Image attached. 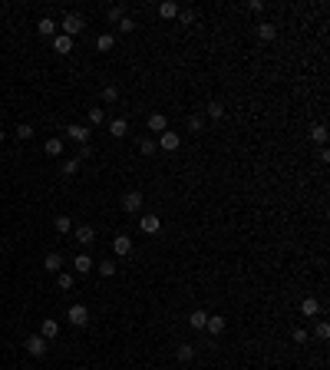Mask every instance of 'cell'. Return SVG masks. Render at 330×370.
I'll return each instance as SVG.
<instances>
[{
    "label": "cell",
    "mask_w": 330,
    "mask_h": 370,
    "mask_svg": "<svg viewBox=\"0 0 330 370\" xmlns=\"http://www.w3.org/2000/svg\"><path fill=\"white\" fill-rule=\"evenodd\" d=\"M248 10H255V13H261V10H264V4H261V0H251V4H248Z\"/></svg>",
    "instance_id": "obj_42"
},
{
    "label": "cell",
    "mask_w": 330,
    "mask_h": 370,
    "mask_svg": "<svg viewBox=\"0 0 330 370\" xmlns=\"http://www.w3.org/2000/svg\"><path fill=\"white\" fill-rule=\"evenodd\" d=\"M119 33H132V30H136V23H132V17H122V20H119Z\"/></svg>",
    "instance_id": "obj_33"
},
{
    "label": "cell",
    "mask_w": 330,
    "mask_h": 370,
    "mask_svg": "<svg viewBox=\"0 0 330 370\" xmlns=\"http://www.w3.org/2000/svg\"><path fill=\"white\" fill-rule=\"evenodd\" d=\"M201 126H205V122H201V116H192V119H188V129H192V132H201Z\"/></svg>",
    "instance_id": "obj_39"
},
{
    "label": "cell",
    "mask_w": 330,
    "mask_h": 370,
    "mask_svg": "<svg viewBox=\"0 0 330 370\" xmlns=\"http://www.w3.org/2000/svg\"><path fill=\"white\" fill-rule=\"evenodd\" d=\"M112 251H116V255H129V251H132V238H129V235H116Z\"/></svg>",
    "instance_id": "obj_12"
},
{
    "label": "cell",
    "mask_w": 330,
    "mask_h": 370,
    "mask_svg": "<svg viewBox=\"0 0 330 370\" xmlns=\"http://www.w3.org/2000/svg\"><path fill=\"white\" fill-rule=\"evenodd\" d=\"M119 100V89L116 86H106V89H103V103H116Z\"/></svg>",
    "instance_id": "obj_34"
},
{
    "label": "cell",
    "mask_w": 330,
    "mask_h": 370,
    "mask_svg": "<svg viewBox=\"0 0 330 370\" xmlns=\"http://www.w3.org/2000/svg\"><path fill=\"white\" fill-rule=\"evenodd\" d=\"M89 122H93V126H103V122H106V113H103V106H89Z\"/></svg>",
    "instance_id": "obj_26"
},
{
    "label": "cell",
    "mask_w": 330,
    "mask_h": 370,
    "mask_svg": "<svg viewBox=\"0 0 330 370\" xmlns=\"http://www.w3.org/2000/svg\"><path fill=\"white\" fill-rule=\"evenodd\" d=\"M73 238L80 241V245H93V241H96V232H93V225H80V228L73 232Z\"/></svg>",
    "instance_id": "obj_7"
},
{
    "label": "cell",
    "mask_w": 330,
    "mask_h": 370,
    "mask_svg": "<svg viewBox=\"0 0 330 370\" xmlns=\"http://www.w3.org/2000/svg\"><path fill=\"white\" fill-rule=\"evenodd\" d=\"M224 327H228V320H224L221 314H208V320H205V331L208 334H221Z\"/></svg>",
    "instance_id": "obj_8"
},
{
    "label": "cell",
    "mask_w": 330,
    "mask_h": 370,
    "mask_svg": "<svg viewBox=\"0 0 330 370\" xmlns=\"http://www.w3.org/2000/svg\"><path fill=\"white\" fill-rule=\"evenodd\" d=\"M89 156H93V149H89V142H86V145H80V156H76V159L83 162V159H89Z\"/></svg>",
    "instance_id": "obj_41"
},
{
    "label": "cell",
    "mask_w": 330,
    "mask_h": 370,
    "mask_svg": "<svg viewBox=\"0 0 330 370\" xmlns=\"http://www.w3.org/2000/svg\"><path fill=\"white\" fill-rule=\"evenodd\" d=\"M37 30H40V37H56V23H53L50 17H43V20H40V23H37Z\"/></svg>",
    "instance_id": "obj_22"
},
{
    "label": "cell",
    "mask_w": 330,
    "mask_h": 370,
    "mask_svg": "<svg viewBox=\"0 0 330 370\" xmlns=\"http://www.w3.org/2000/svg\"><path fill=\"white\" fill-rule=\"evenodd\" d=\"M317 337H320V340L330 337V324H327V320H320V324H317Z\"/></svg>",
    "instance_id": "obj_38"
},
{
    "label": "cell",
    "mask_w": 330,
    "mask_h": 370,
    "mask_svg": "<svg viewBox=\"0 0 330 370\" xmlns=\"http://www.w3.org/2000/svg\"><path fill=\"white\" fill-rule=\"evenodd\" d=\"M165 126H168V119L162 113H152L149 116V132H165Z\"/></svg>",
    "instance_id": "obj_18"
},
{
    "label": "cell",
    "mask_w": 330,
    "mask_h": 370,
    "mask_svg": "<svg viewBox=\"0 0 330 370\" xmlns=\"http://www.w3.org/2000/svg\"><path fill=\"white\" fill-rule=\"evenodd\" d=\"M80 159H66V162H63V172H66V176H76V172H80Z\"/></svg>",
    "instance_id": "obj_29"
},
{
    "label": "cell",
    "mask_w": 330,
    "mask_h": 370,
    "mask_svg": "<svg viewBox=\"0 0 330 370\" xmlns=\"http://www.w3.org/2000/svg\"><path fill=\"white\" fill-rule=\"evenodd\" d=\"M23 347H27V354H33V357H46V337H40V334H30V337L23 340Z\"/></svg>",
    "instance_id": "obj_2"
},
{
    "label": "cell",
    "mask_w": 330,
    "mask_h": 370,
    "mask_svg": "<svg viewBox=\"0 0 330 370\" xmlns=\"http://www.w3.org/2000/svg\"><path fill=\"white\" fill-rule=\"evenodd\" d=\"M109 136H112V139L129 136V122H125V119H112V122H109Z\"/></svg>",
    "instance_id": "obj_13"
},
{
    "label": "cell",
    "mask_w": 330,
    "mask_h": 370,
    "mask_svg": "<svg viewBox=\"0 0 330 370\" xmlns=\"http://www.w3.org/2000/svg\"><path fill=\"white\" fill-rule=\"evenodd\" d=\"M175 357H179L182 364H188V360L195 357V347H192V344H179V351H175Z\"/></svg>",
    "instance_id": "obj_24"
},
{
    "label": "cell",
    "mask_w": 330,
    "mask_h": 370,
    "mask_svg": "<svg viewBox=\"0 0 330 370\" xmlns=\"http://www.w3.org/2000/svg\"><path fill=\"white\" fill-rule=\"evenodd\" d=\"M291 340H294V344H307V340H311V334H307L304 327H297V331L291 334Z\"/></svg>",
    "instance_id": "obj_32"
},
{
    "label": "cell",
    "mask_w": 330,
    "mask_h": 370,
    "mask_svg": "<svg viewBox=\"0 0 330 370\" xmlns=\"http://www.w3.org/2000/svg\"><path fill=\"white\" fill-rule=\"evenodd\" d=\"M277 37V23H258V40L261 43H271Z\"/></svg>",
    "instance_id": "obj_9"
},
{
    "label": "cell",
    "mask_w": 330,
    "mask_h": 370,
    "mask_svg": "<svg viewBox=\"0 0 330 370\" xmlns=\"http://www.w3.org/2000/svg\"><path fill=\"white\" fill-rule=\"evenodd\" d=\"M73 268L80 271V275H89V271H93V258H89V255H76L73 258Z\"/></svg>",
    "instance_id": "obj_14"
},
{
    "label": "cell",
    "mask_w": 330,
    "mask_h": 370,
    "mask_svg": "<svg viewBox=\"0 0 330 370\" xmlns=\"http://www.w3.org/2000/svg\"><path fill=\"white\" fill-rule=\"evenodd\" d=\"M112 43H116V37H112V33H99V37H96V50H103V53H109Z\"/></svg>",
    "instance_id": "obj_21"
},
{
    "label": "cell",
    "mask_w": 330,
    "mask_h": 370,
    "mask_svg": "<svg viewBox=\"0 0 330 370\" xmlns=\"http://www.w3.org/2000/svg\"><path fill=\"white\" fill-rule=\"evenodd\" d=\"M53 228H56L60 235H69V232H73V218H69V215H56Z\"/></svg>",
    "instance_id": "obj_16"
},
{
    "label": "cell",
    "mask_w": 330,
    "mask_h": 370,
    "mask_svg": "<svg viewBox=\"0 0 330 370\" xmlns=\"http://www.w3.org/2000/svg\"><path fill=\"white\" fill-rule=\"evenodd\" d=\"M205 320H208L205 311H192V314H188V324H192L195 331H205Z\"/></svg>",
    "instance_id": "obj_19"
},
{
    "label": "cell",
    "mask_w": 330,
    "mask_h": 370,
    "mask_svg": "<svg viewBox=\"0 0 330 370\" xmlns=\"http://www.w3.org/2000/svg\"><path fill=\"white\" fill-rule=\"evenodd\" d=\"M139 228H142L145 235H159V232H162V218H159L156 212H152V215H142V218H139Z\"/></svg>",
    "instance_id": "obj_4"
},
{
    "label": "cell",
    "mask_w": 330,
    "mask_h": 370,
    "mask_svg": "<svg viewBox=\"0 0 330 370\" xmlns=\"http://www.w3.org/2000/svg\"><path fill=\"white\" fill-rule=\"evenodd\" d=\"M56 334H60V324H56L53 317H43V324H40V337H46V340H53Z\"/></svg>",
    "instance_id": "obj_11"
},
{
    "label": "cell",
    "mask_w": 330,
    "mask_h": 370,
    "mask_svg": "<svg viewBox=\"0 0 330 370\" xmlns=\"http://www.w3.org/2000/svg\"><path fill=\"white\" fill-rule=\"evenodd\" d=\"M99 275L103 278H112V275H116V261H99Z\"/></svg>",
    "instance_id": "obj_31"
},
{
    "label": "cell",
    "mask_w": 330,
    "mask_h": 370,
    "mask_svg": "<svg viewBox=\"0 0 330 370\" xmlns=\"http://www.w3.org/2000/svg\"><path fill=\"white\" fill-rule=\"evenodd\" d=\"M66 317H69V324H73V327H83L89 320V311L83 308V304H73V308L66 311Z\"/></svg>",
    "instance_id": "obj_5"
},
{
    "label": "cell",
    "mask_w": 330,
    "mask_h": 370,
    "mask_svg": "<svg viewBox=\"0 0 330 370\" xmlns=\"http://www.w3.org/2000/svg\"><path fill=\"white\" fill-rule=\"evenodd\" d=\"M159 17H162V20H172V17H179V4H172V0H165V4L159 7Z\"/></svg>",
    "instance_id": "obj_20"
},
{
    "label": "cell",
    "mask_w": 330,
    "mask_h": 370,
    "mask_svg": "<svg viewBox=\"0 0 330 370\" xmlns=\"http://www.w3.org/2000/svg\"><path fill=\"white\" fill-rule=\"evenodd\" d=\"M139 152H142V156H152V152H156V142H152V139H142V142H139Z\"/></svg>",
    "instance_id": "obj_36"
},
{
    "label": "cell",
    "mask_w": 330,
    "mask_h": 370,
    "mask_svg": "<svg viewBox=\"0 0 330 370\" xmlns=\"http://www.w3.org/2000/svg\"><path fill=\"white\" fill-rule=\"evenodd\" d=\"M221 116H224V106H221V103L218 100L208 103V119H221Z\"/></svg>",
    "instance_id": "obj_27"
},
{
    "label": "cell",
    "mask_w": 330,
    "mask_h": 370,
    "mask_svg": "<svg viewBox=\"0 0 330 370\" xmlns=\"http://www.w3.org/2000/svg\"><path fill=\"white\" fill-rule=\"evenodd\" d=\"M66 139H73V142L86 145V142H89V126H83V122H73V126H66Z\"/></svg>",
    "instance_id": "obj_3"
},
{
    "label": "cell",
    "mask_w": 330,
    "mask_h": 370,
    "mask_svg": "<svg viewBox=\"0 0 330 370\" xmlns=\"http://www.w3.org/2000/svg\"><path fill=\"white\" fill-rule=\"evenodd\" d=\"M159 145H162L165 152H175L182 145V139H179V132H162V139H159Z\"/></svg>",
    "instance_id": "obj_10"
},
{
    "label": "cell",
    "mask_w": 330,
    "mask_h": 370,
    "mask_svg": "<svg viewBox=\"0 0 330 370\" xmlns=\"http://www.w3.org/2000/svg\"><path fill=\"white\" fill-rule=\"evenodd\" d=\"M56 288L69 291V288H73V275H56Z\"/></svg>",
    "instance_id": "obj_30"
},
{
    "label": "cell",
    "mask_w": 330,
    "mask_h": 370,
    "mask_svg": "<svg viewBox=\"0 0 330 370\" xmlns=\"http://www.w3.org/2000/svg\"><path fill=\"white\" fill-rule=\"evenodd\" d=\"M122 208L125 212H139V208H142V192H125L122 195Z\"/></svg>",
    "instance_id": "obj_6"
},
{
    "label": "cell",
    "mask_w": 330,
    "mask_h": 370,
    "mask_svg": "<svg viewBox=\"0 0 330 370\" xmlns=\"http://www.w3.org/2000/svg\"><path fill=\"white\" fill-rule=\"evenodd\" d=\"M0 142H4V129H0Z\"/></svg>",
    "instance_id": "obj_43"
},
{
    "label": "cell",
    "mask_w": 330,
    "mask_h": 370,
    "mask_svg": "<svg viewBox=\"0 0 330 370\" xmlns=\"http://www.w3.org/2000/svg\"><path fill=\"white\" fill-rule=\"evenodd\" d=\"M63 152V139H46V156H60Z\"/></svg>",
    "instance_id": "obj_28"
},
{
    "label": "cell",
    "mask_w": 330,
    "mask_h": 370,
    "mask_svg": "<svg viewBox=\"0 0 330 370\" xmlns=\"http://www.w3.org/2000/svg\"><path fill=\"white\" fill-rule=\"evenodd\" d=\"M83 27H86V20L80 17V13H66V17H63V23H60V30H63V37H80L83 33Z\"/></svg>",
    "instance_id": "obj_1"
},
{
    "label": "cell",
    "mask_w": 330,
    "mask_h": 370,
    "mask_svg": "<svg viewBox=\"0 0 330 370\" xmlns=\"http://www.w3.org/2000/svg\"><path fill=\"white\" fill-rule=\"evenodd\" d=\"M179 20H182V23H192L195 13H192V10H179Z\"/></svg>",
    "instance_id": "obj_40"
},
{
    "label": "cell",
    "mask_w": 330,
    "mask_h": 370,
    "mask_svg": "<svg viewBox=\"0 0 330 370\" xmlns=\"http://www.w3.org/2000/svg\"><path fill=\"white\" fill-rule=\"evenodd\" d=\"M106 17L112 20V23H119V20H122L125 13H122V7H109V13H106Z\"/></svg>",
    "instance_id": "obj_37"
},
{
    "label": "cell",
    "mask_w": 330,
    "mask_h": 370,
    "mask_svg": "<svg viewBox=\"0 0 330 370\" xmlns=\"http://www.w3.org/2000/svg\"><path fill=\"white\" fill-rule=\"evenodd\" d=\"M43 268L50 271V275H60V268H63V258L56 255V251H50V255H46V261H43Z\"/></svg>",
    "instance_id": "obj_15"
},
{
    "label": "cell",
    "mask_w": 330,
    "mask_h": 370,
    "mask_svg": "<svg viewBox=\"0 0 330 370\" xmlns=\"http://www.w3.org/2000/svg\"><path fill=\"white\" fill-rule=\"evenodd\" d=\"M53 50L56 53H69V50H73V40L63 37V33H56V37H53Z\"/></svg>",
    "instance_id": "obj_17"
},
{
    "label": "cell",
    "mask_w": 330,
    "mask_h": 370,
    "mask_svg": "<svg viewBox=\"0 0 330 370\" xmlns=\"http://www.w3.org/2000/svg\"><path fill=\"white\" fill-rule=\"evenodd\" d=\"M311 139H314V142H320V145H324V142H327V126H324V122L311 126Z\"/></svg>",
    "instance_id": "obj_23"
},
{
    "label": "cell",
    "mask_w": 330,
    "mask_h": 370,
    "mask_svg": "<svg viewBox=\"0 0 330 370\" xmlns=\"http://www.w3.org/2000/svg\"><path fill=\"white\" fill-rule=\"evenodd\" d=\"M317 311H320V304L314 301V298H304V301H300V314H307V317H314Z\"/></svg>",
    "instance_id": "obj_25"
},
{
    "label": "cell",
    "mask_w": 330,
    "mask_h": 370,
    "mask_svg": "<svg viewBox=\"0 0 330 370\" xmlns=\"http://www.w3.org/2000/svg\"><path fill=\"white\" fill-rule=\"evenodd\" d=\"M17 139H33V126L20 122V126H17Z\"/></svg>",
    "instance_id": "obj_35"
}]
</instances>
